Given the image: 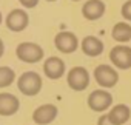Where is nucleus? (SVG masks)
<instances>
[{
  "mask_svg": "<svg viewBox=\"0 0 131 125\" xmlns=\"http://www.w3.org/2000/svg\"><path fill=\"white\" fill-rule=\"evenodd\" d=\"M19 2H20V5H22L23 8H28V9L36 8V6L39 5V0H19Z\"/></svg>",
  "mask_w": 131,
  "mask_h": 125,
  "instance_id": "a211bd4d",
  "label": "nucleus"
},
{
  "mask_svg": "<svg viewBox=\"0 0 131 125\" xmlns=\"http://www.w3.org/2000/svg\"><path fill=\"white\" fill-rule=\"evenodd\" d=\"M97 125H116V123H113V122L110 120L108 114H102V116L99 117V120H97Z\"/></svg>",
  "mask_w": 131,
  "mask_h": 125,
  "instance_id": "6ab92c4d",
  "label": "nucleus"
},
{
  "mask_svg": "<svg viewBox=\"0 0 131 125\" xmlns=\"http://www.w3.org/2000/svg\"><path fill=\"white\" fill-rule=\"evenodd\" d=\"M16 82V73L9 67H0V88H6Z\"/></svg>",
  "mask_w": 131,
  "mask_h": 125,
  "instance_id": "dca6fc26",
  "label": "nucleus"
},
{
  "mask_svg": "<svg viewBox=\"0 0 131 125\" xmlns=\"http://www.w3.org/2000/svg\"><path fill=\"white\" fill-rule=\"evenodd\" d=\"M2 22H3V16H2V13H0V25H2Z\"/></svg>",
  "mask_w": 131,
  "mask_h": 125,
  "instance_id": "412c9836",
  "label": "nucleus"
},
{
  "mask_svg": "<svg viewBox=\"0 0 131 125\" xmlns=\"http://www.w3.org/2000/svg\"><path fill=\"white\" fill-rule=\"evenodd\" d=\"M94 80L102 88H113L119 82V73L111 65H99L94 70Z\"/></svg>",
  "mask_w": 131,
  "mask_h": 125,
  "instance_id": "20e7f679",
  "label": "nucleus"
},
{
  "mask_svg": "<svg viewBox=\"0 0 131 125\" xmlns=\"http://www.w3.org/2000/svg\"><path fill=\"white\" fill-rule=\"evenodd\" d=\"M46 2H56V0H46Z\"/></svg>",
  "mask_w": 131,
  "mask_h": 125,
  "instance_id": "4be33fe9",
  "label": "nucleus"
},
{
  "mask_svg": "<svg viewBox=\"0 0 131 125\" xmlns=\"http://www.w3.org/2000/svg\"><path fill=\"white\" fill-rule=\"evenodd\" d=\"M80 48H82V51H83L85 56H88V57H97V56H100L103 53L105 45H103V42L99 37H96V36H86L80 42Z\"/></svg>",
  "mask_w": 131,
  "mask_h": 125,
  "instance_id": "ddd939ff",
  "label": "nucleus"
},
{
  "mask_svg": "<svg viewBox=\"0 0 131 125\" xmlns=\"http://www.w3.org/2000/svg\"><path fill=\"white\" fill-rule=\"evenodd\" d=\"M5 23H6V28L9 31H13V33H22L29 25V16H28V13L25 9L17 8V9H13L6 16Z\"/></svg>",
  "mask_w": 131,
  "mask_h": 125,
  "instance_id": "6e6552de",
  "label": "nucleus"
},
{
  "mask_svg": "<svg viewBox=\"0 0 131 125\" xmlns=\"http://www.w3.org/2000/svg\"><path fill=\"white\" fill-rule=\"evenodd\" d=\"M43 82H42V76L36 71H25L23 74L19 76L17 80V88L22 94L25 96H37L42 91Z\"/></svg>",
  "mask_w": 131,
  "mask_h": 125,
  "instance_id": "f257e3e1",
  "label": "nucleus"
},
{
  "mask_svg": "<svg viewBox=\"0 0 131 125\" xmlns=\"http://www.w3.org/2000/svg\"><path fill=\"white\" fill-rule=\"evenodd\" d=\"M43 73L48 79L51 80H57L60 77L65 76L67 73V67H65V62L60 59V57H48L45 62H43Z\"/></svg>",
  "mask_w": 131,
  "mask_h": 125,
  "instance_id": "1a4fd4ad",
  "label": "nucleus"
},
{
  "mask_svg": "<svg viewBox=\"0 0 131 125\" xmlns=\"http://www.w3.org/2000/svg\"><path fill=\"white\" fill-rule=\"evenodd\" d=\"M5 54V43H3V40L0 39V57H2Z\"/></svg>",
  "mask_w": 131,
  "mask_h": 125,
  "instance_id": "aec40b11",
  "label": "nucleus"
},
{
  "mask_svg": "<svg viewBox=\"0 0 131 125\" xmlns=\"http://www.w3.org/2000/svg\"><path fill=\"white\" fill-rule=\"evenodd\" d=\"M59 114V110L56 105L52 103H45V105H40L37 107L34 111H32V120L37 123V125H49L52 120H56Z\"/></svg>",
  "mask_w": 131,
  "mask_h": 125,
  "instance_id": "9d476101",
  "label": "nucleus"
},
{
  "mask_svg": "<svg viewBox=\"0 0 131 125\" xmlns=\"http://www.w3.org/2000/svg\"><path fill=\"white\" fill-rule=\"evenodd\" d=\"M108 117H110V120H111L113 123H116V125H123V123H126V120L131 117V110H129V107L125 105V103H117V105H114V107L110 108Z\"/></svg>",
  "mask_w": 131,
  "mask_h": 125,
  "instance_id": "4468645a",
  "label": "nucleus"
},
{
  "mask_svg": "<svg viewBox=\"0 0 131 125\" xmlns=\"http://www.w3.org/2000/svg\"><path fill=\"white\" fill-rule=\"evenodd\" d=\"M110 60L117 70L131 68V48L126 45H117L110 51Z\"/></svg>",
  "mask_w": 131,
  "mask_h": 125,
  "instance_id": "423d86ee",
  "label": "nucleus"
},
{
  "mask_svg": "<svg viewBox=\"0 0 131 125\" xmlns=\"http://www.w3.org/2000/svg\"><path fill=\"white\" fill-rule=\"evenodd\" d=\"M105 9H106V6L102 0H88L82 6V16L86 20L94 22V20H99L103 17Z\"/></svg>",
  "mask_w": 131,
  "mask_h": 125,
  "instance_id": "9b49d317",
  "label": "nucleus"
},
{
  "mask_svg": "<svg viewBox=\"0 0 131 125\" xmlns=\"http://www.w3.org/2000/svg\"><path fill=\"white\" fill-rule=\"evenodd\" d=\"M88 107L93 110V111H96V113H103V111H106L108 108H111V105H113V96L105 90V88H102V90H94L90 96H88Z\"/></svg>",
  "mask_w": 131,
  "mask_h": 125,
  "instance_id": "39448f33",
  "label": "nucleus"
},
{
  "mask_svg": "<svg viewBox=\"0 0 131 125\" xmlns=\"http://www.w3.org/2000/svg\"><path fill=\"white\" fill-rule=\"evenodd\" d=\"M20 108V100L16 94L0 93V116H14Z\"/></svg>",
  "mask_w": 131,
  "mask_h": 125,
  "instance_id": "f8f14e48",
  "label": "nucleus"
},
{
  "mask_svg": "<svg viewBox=\"0 0 131 125\" xmlns=\"http://www.w3.org/2000/svg\"><path fill=\"white\" fill-rule=\"evenodd\" d=\"M56 48L63 54H71L79 48V39L71 31H60L54 37Z\"/></svg>",
  "mask_w": 131,
  "mask_h": 125,
  "instance_id": "0eeeda50",
  "label": "nucleus"
},
{
  "mask_svg": "<svg viewBox=\"0 0 131 125\" xmlns=\"http://www.w3.org/2000/svg\"><path fill=\"white\" fill-rule=\"evenodd\" d=\"M43 48L34 42H22L16 48V56L25 64H37L43 59Z\"/></svg>",
  "mask_w": 131,
  "mask_h": 125,
  "instance_id": "f03ea898",
  "label": "nucleus"
},
{
  "mask_svg": "<svg viewBox=\"0 0 131 125\" xmlns=\"http://www.w3.org/2000/svg\"><path fill=\"white\" fill-rule=\"evenodd\" d=\"M111 36L119 43H126L131 40V25L126 22H119L113 26Z\"/></svg>",
  "mask_w": 131,
  "mask_h": 125,
  "instance_id": "2eb2a0df",
  "label": "nucleus"
},
{
  "mask_svg": "<svg viewBox=\"0 0 131 125\" xmlns=\"http://www.w3.org/2000/svg\"><path fill=\"white\" fill-rule=\"evenodd\" d=\"M120 14L125 20L131 22V0H126V2L122 5V9H120Z\"/></svg>",
  "mask_w": 131,
  "mask_h": 125,
  "instance_id": "f3484780",
  "label": "nucleus"
},
{
  "mask_svg": "<svg viewBox=\"0 0 131 125\" xmlns=\"http://www.w3.org/2000/svg\"><path fill=\"white\" fill-rule=\"evenodd\" d=\"M73 2H80V0H73Z\"/></svg>",
  "mask_w": 131,
  "mask_h": 125,
  "instance_id": "5701e85b",
  "label": "nucleus"
},
{
  "mask_svg": "<svg viewBox=\"0 0 131 125\" xmlns=\"http://www.w3.org/2000/svg\"><path fill=\"white\" fill-rule=\"evenodd\" d=\"M90 80H91V76L85 67H74L68 71V76H67L68 87L74 91H85L90 87Z\"/></svg>",
  "mask_w": 131,
  "mask_h": 125,
  "instance_id": "7ed1b4c3",
  "label": "nucleus"
}]
</instances>
